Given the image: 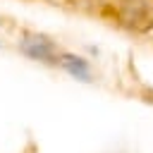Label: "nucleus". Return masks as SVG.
Here are the masks:
<instances>
[{
    "label": "nucleus",
    "instance_id": "nucleus-1",
    "mask_svg": "<svg viewBox=\"0 0 153 153\" xmlns=\"http://www.w3.org/2000/svg\"><path fill=\"white\" fill-rule=\"evenodd\" d=\"M62 62L67 65V69H69L72 74H79L81 79H86V76H88V69H86V65H84L79 57H65Z\"/></svg>",
    "mask_w": 153,
    "mask_h": 153
}]
</instances>
